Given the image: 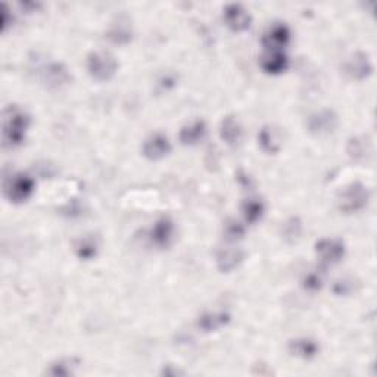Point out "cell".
<instances>
[{"instance_id": "cb8c5ba5", "label": "cell", "mask_w": 377, "mask_h": 377, "mask_svg": "<svg viewBox=\"0 0 377 377\" xmlns=\"http://www.w3.org/2000/svg\"><path fill=\"white\" fill-rule=\"evenodd\" d=\"M301 233H302V223L299 218L292 217L283 224L282 235L287 244H296L298 239L301 237Z\"/></svg>"}, {"instance_id": "8992f818", "label": "cell", "mask_w": 377, "mask_h": 377, "mask_svg": "<svg viewBox=\"0 0 377 377\" xmlns=\"http://www.w3.org/2000/svg\"><path fill=\"white\" fill-rule=\"evenodd\" d=\"M345 244L341 239H322L315 244V254L326 265L341 263L345 257Z\"/></svg>"}, {"instance_id": "5bb4252c", "label": "cell", "mask_w": 377, "mask_h": 377, "mask_svg": "<svg viewBox=\"0 0 377 377\" xmlns=\"http://www.w3.org/2000/svg\"><path fill=\"white\" fill-rule=\"evenodd\" d=\"M259 64L267 74L278 75L287 70L289 60L283 51H264Z\"/></svg>"}, {"instance_id": "9a60e30c", "label": "cell", "mask_w": 377, "mask_h": 377, "mask_svg": "<svg viewBox=\"0 0 377 377\" xmlns=\"http://www.w3.org/2000/svg\"><path fill=\"white\" fill-rule=\"evenodd\" d=\"M287 350L296 359L301 360H313L320 352V346L309 337H296L287 345Z\"/></svg>"}, {"instance_id": "4fadbf2b", "label": "cell", "mask_w": 377, "mask_h": 377, "mask_svg": "<svg viewBox=\"0 0 377 377\" xmlns=\"http://www.w3.org/2000/svg\"><path fill=\"white\" fill-rule=\"evenodd\" d=\"M244 250L237 246L221 248L217 252V268L221 273H231L244 261Z\"/></svg>"}, {"instance_id": "7c38bea8", "label": "cell", "mask_w": 377, "mask_h": 377, "mask_svg": "<svg viewBox=\"0 0 377 377\" xmlns=\"http://www.w3.org/2000/svg\"><path fill=\"white\" fill-rule=\"evenodd\" d=\"M174 237V223L168 217H161L157 220L151 230H149V239L155 246L158 248H167L172 242Z\"/></svg>"}, {"instance_id": "484cf974", "label": "cell", "mask_w": 377, "mask_h": 377, "mask_svg": "<svg viewBox=\"0 0 377 377\" xmlns=\"http://www.w3.org/2000/svg\"><path fill=\"white\" fill-rule=\"evenodd\" d=\"M304 287L309 292H317L323 287V273L318 272V270H313L308 274H305L304 280Z\"/></svg>"}, {"instance_id": "2e32d148", "label": "cell", "mask_w": 377, "mask_h": 377, "mask_svg": "<svg viewBox=\"0 0 377 377\" xmlns=\"http://www.w3.org/2000/svg\"><path fill=\"white\" fill-rule=\"evenodd\" d=\"M220 136L229 144V146L235 148L240 144L242 138H244V130H242L240 122L235 117L229 115V117H226L223 121H221Z\"/></svg>"}, {"instance_id": "6da1fadb", "label": "cell", "mask_w": 377, "mask_h": 377, "mask_svg": "<svg viewBox=\"0 0 377 377\" xmlns=\"http://www.w3.org/2000/svg\"><path fill=\"white\" fill-rule=\"evenodd\" d=\"M31 118L24 109L15 105L8 106L3 114V146L14 149L23 144Z\"/></svg>"}, {"instance_id": "5b68a950", "label": "cell", "mask_w": 377, "mask_h": 377, "mask_svg": "<svg viewBox=\"0 0 377 377\" xmlns=\"http://www.w3.org/2000/svg\"><path fill=\"white\" fill-rule=\"evenodd\" d=\"M223 18L226 25L233 33H244L249 30L250 24H252V16H250L248 9L245 6H242L240 3L226 5L223 11Z\"/></svg>"}, {"instance_id": "603a6c76", "label": "cell", "mask_w": 377, "mask_h": 377, "mask_svg": "<svg viewBox=\"0 0 377 377\" xmlns=\"http://www.w3.org/2000/svg\"><path fill=\"white\" fill-rule=\"evenodd\" d=\"M131 27L129 21H121L118 19L117 24H114L108 33V38L117 44H127L131 40Z\"/></svg>"}, {"instance_id": "7a4b0ae2", "label": "cell", "mask_w": 377, "mask_h": 377, "mask_svg": "<svg viewBox=\"0 0 377 377\" xmlns=\"http://www.w3.org/2000/svg\"><path fill=\"white\" fill-rule=\"evenodd\" d=\"M87 71L98 81H109L118 71V62L111 52L94 51L87 56Z\"/></svg>"}, {"instance_id": "52a82bcc", "label": "cell", "mask_w": 377, "mask_h": 377, "mask_svg": "<svg viewBox=\"0 0 377 377\" xmlns=\"http://www.w3.org/2000/svg\"><path fill=\"white\" fill-rule=\"evenodd\" d=\"M307 127L314 136H327L337 127V115L330 109L314 112L308 117Z\"/></svg>"}, {"instance_id": "277c9868", "label": "cell", "mask_w": 377, "mask_h": 377, "mask_svg": "<svg viewBox=\"0 0 377 377\" xmlns=\"http://www.w3.org/2000/svg\"><path fill=\"white\" fill-rule=\"evenodd\" d=\"M36 189V183L33 177L24 172L14 174L5 180V196L12 204H23V202L31 198Z\"/></svg>"}, {"instance_id": "7402d4cb", "label": "cell", "mask_w": 377, "mask_h": 377, "mask_svg": "<svg viewBox=\"0 0 377 377\" xmlns=\"http://www.w3.org/2000/svg\"><path fill=\"white\" fill-rule=\"evenodd\" d=\"M79 365H80V361L77 359H61V360L52 363L49 370H47L46 373L51 376H55V377L73 376Z\"/></svg>"}, {"instance_id": "d4e9b609", "label": "cell", "mask_w": 377, "mask_h": 377, "mask_svg": "<svg viewBox=\"0 0 377 377\" xmlns=\"http://www.w3.org/2000/svg\"><path fill=\"white\" fill-rule=\"evenodd\" d=\"M224 236L230 242H236V240L244 239V236H245L244 224H240L236 220H229L227 224L224 226Z\"/></svg>"}, {"instance_id": "8fae6325", "label": "cell", "mask_w": 377, "mask_h": 377, "mask_svg": "<svg viewBox=\"0 0 377 377\" xmlns=\"http://www.w3.org/2000/svg\"><path fill=\"white\" fill-rule=\"evenodd\" d=\"M345 71L354 80H365L373 73V65L369 55L363 52H356L352 55L345 65Z\"/></svg>"}, {"instance_id": "44dd1931", "label": "cell", "mask_w": 377, "mask_h": 377, "mask_svg": "<svg viewBox=\"0 0 377 377\" xmlns=\"http://www.w3.org/2000/svg\"><path fill=\"white\" fill-rule=\"evenodd\" d=\"M74 250H75V255L80 259L90 261L98 255V250H99L98 240H96L93 236L81 237L74 244Z\"/></svg>"}, {"instance_id": "9c48e42d", "label": "cell", "mask_w": 377, "mask_h": 377, "mask_svg": "<svg viewBox=\"0 0 377 377\" xmlns=\"http://www.w3.org/2000/svg\"><path fill=\"white\" fill-rule=\"evenodd\" d=\"M42 80L46 84V87H49V89L61 90L71 83L73 77L64 64L52 62L43 70Z\"/></svg>"}, {"instance_id": "ac0fdd59", "label": "cell", "mask_w": 377, "mask_h": 377, "mask_svg": "<svg viewBox=\"0 0 377 377\" xmlns=\"http://www.w3.org/2000/svg\"><path fill=\"white\" fill-rule=\"evenodd\" d=\"M258 144L265 153L274 155L282 148V140H280V134L274 127L264 125L258 133Z\"/></svg>"}, {"instance_id": "ffe728a7", "label": "cell", "mask_w": 377, "mask_h": 377, "mask_svg": "<svg viewBox=\"0 0 377 377\" xmlns=\"http://www.w3.org/2000/svg\"><path fill=\"white\" fill-rule=\"evenodd\" d=\"M264 212H265V205L264 202L259 199L250 198L242 204V216H244L245 221L249 224H257L258 221L263 218Z\"/></svg>"}, {"instance_id": "4316f807", "label": "cell", "mask_w": 377, "mask_h": 377, "mask_svg": "<svg viewBox=\"0 0 377 377\" xmlns=\"http://www.w3.org/2000/svg\"><path fill=\"white\" fill-rule=\"evenodd\" d=\"M12 23H14V16L9 14L8 5H3L2 6V31L6 33L8 28L12 25Z\"/></svg>"}, {"instance_id": "ba28073f", "label": "cell", "mask_w": 377, "mask_h": 377, "mask_svg": "<svg viewBox=\"0 0 377 377\" xmlns=\"http://www.w3.org/2000/svg\"><path fill=\"white\" fill-rule=\"evenodd\" d=\"M291 30L285 23H274L263 36L264 51H283L291 42Z\"/></svg>"}, {"instance_id": "e0dca14e", "label": "cell", "mask_w": 377, "mask_h": 377, "mask_svg": "<svg viewBox=\"0 0 377 377\" xmlns=\"http://www.w3.org/2000/svg\"><path fill=\"white\" fill-rule=\"evenodd\" d=\"M207 136V124L204 121H193L180 130V142L185 146H196Z\"/></svg>"}, {"instance_id": "30bf717a", "label": "cell", "mask_w": 377, "mask_h": 377, "mask_svg": "<svg viewBox=\"0 0 377 377\" xmlns=\"http://www.w3.org/2000/svg\"><path fill=\"white\" fill-rule=\"evenodd\" d=\"M171 152V143L162 133H155L143 143V157L149 161H161L168 157Z\"/></svg>"}, {"instance_id": "d6986e66", "label": "cell", "mask_w": 377, "mask_h": 377, "mask_svg": "<svg viewBox=\"0 0 377 377\" xmlns=\"http://www.w3.org/2000/svg\"><path fill=\"white\" fill-rule=\"evenodd\" d=\"M229 323H230V314L224 311L205 313L199 317L198 327L200 330L211 333V332H218L220 328L226 327Z\"/></svg>"}, {"instance_id": "3957f363", "label": "cell", "mask_w": 377, "mask_h": 377, "mask_svg": "<svg viewBox=\"0 0 377 377\" xmlns=\"http://www.w3.org/2000/svg\"><path fill=\"white\" fill-rule=\"evenodd\" d=\"M370 199V190L364 186L360 181H354L351 185H348L339 195L337 199V207L345 214H354L364 209L369 204Z\"/></svg>"}]
</instances>
